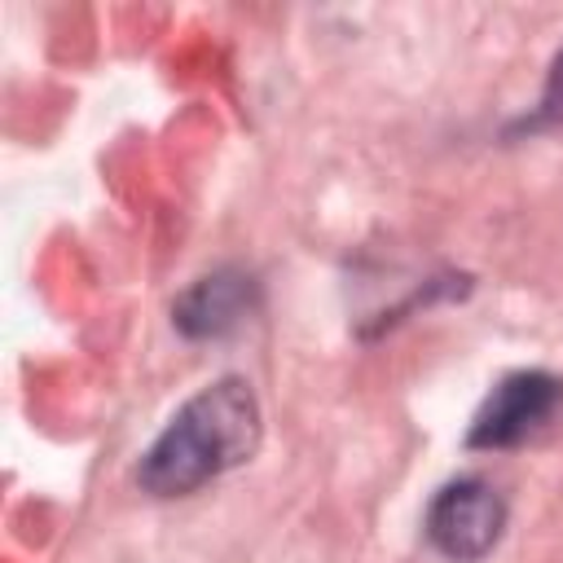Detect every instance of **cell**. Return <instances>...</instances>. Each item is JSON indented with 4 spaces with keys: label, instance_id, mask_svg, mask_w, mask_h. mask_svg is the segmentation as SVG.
<instances>
[{
    "label": "cell",
    "instance_id": "6da1fadb",
    "mask_svg": "<svg viewBox=\"0 0 563 563\" xmlns=\"http://www.w3.org/2000/svg\"><path fill=\"white\" fill-rule=\"evenodd\" d=\"M264 413L246 378L224 374L198 387L141 453L136 484L154 497H189L224 471L251 462L260 449Z\"/></svg>",
    "mask_w": 563,
    "mask_h": 563
},
{
    "label": "cell",
    "instance_id": "7a4b0ae2",
    "mask_svg": "<svg viewBox=\"0 0 563 563\" xmlns=\"http://www.w3.org/2000/svg\"><path fill=\"white\" fill-rule=\"evenodd\" d=\"M506 497L479 479V475H462L449 479L431 506H427V541L449 559V563H479L497 550L501 532H506Z\"/></svg>",
    "mask_w": 563,
    "mask_h": 563
},
{
    "label": "cell",
    "instance_id": "3957f363",
    "mask_svg": "<svg viewBox=\"0 0 563 563\" xmlns=\"http://www.w3.org/2000/svg\"><path fill=\"white\" fill-rule=\"evenodd\" d=\"M559 409H563V378L559 374L515 369L475 409L471 431H466V449H488V453L515 449V444L532 440L537 431H545Z\"/></svg>",
    "mask_w": 563,
    "mask_h": 563
},
{
    "label": "cell",
    "instance_id": "277c9868",
    "mask_svg": "<svg viewBox=\"0 0 563 563\" xmlns=\"http://www.w3.org/2000/svg\"><path fill=\"white\" fill-rule=\"evenodd\" d=\"M260 308V282L246 268H216L189 282L172 303V325L185 339H224Z\"/></svg>",
    "mask_w": 563,
    "mask_h": 563
},
{
    "label": "cell",
    "instance_id": "5b68a950",
    "mask_svg": "<svg viewBox=\"0 0 563 563\" xmlns=\"http://www.w3.org/2000/svg\"><path fill=\"white\" fill-rule=\"evenodd\" d=\"M541 128H563V48L550 62V75H545V88H541L537 106L523 119H515L506 132L519 136V132H541Z\"/></svg>",
    "mask_w": 563,
    "mask_h": 563
}]
</instances>
